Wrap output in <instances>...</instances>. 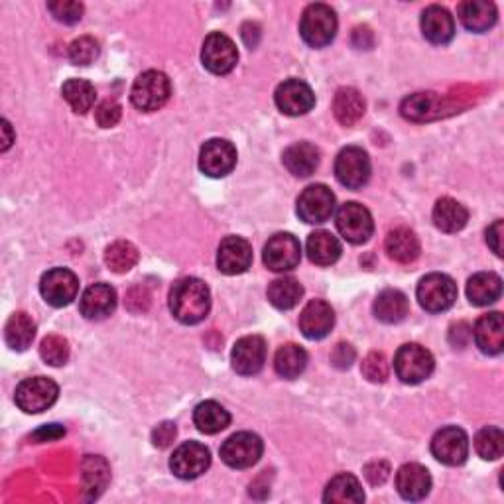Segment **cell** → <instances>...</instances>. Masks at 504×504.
Instances as JSON below:
<instances>
[{"label":"cell","mask_w":504,"mask_h":504,"mask_svg":"<svg viewBox=\"0 0 504 504\" xmlns=\"http://www.w3.org/2000/svg\"><path fill=\"white\" fill-rule=\"evenodd\" d=\"M265 451V443L252 431H239L221 446V459L233 469H248L256 465Z\"/></svg>","instance_id":"cell-8"},{"label":"cell","mask_w":504,"mask_h":504,"mask_svg":"<svg viewBox=\"0 0 504 504\" xmlns=\"http://www.w3.org/2000/svg\"><path fill=\"white\" fill-rule=\"evenodd\" d=\"M82 471H83V482L89 499H97L109 485V479H110L109 463L99 456H87L83 459Z\"/></svg>","instance_id":"cell-38"},{"label":"cell","mask_w":504,"mask_h":504,"mask_svg":"<svg viewBox=\"0 0 504 504\" xmlns=\"http://www.w3.org/2000/svg\"><path fill=\"white\" fill-rule=\"evenodd\" d=\"M431 453L443 465L457 467L469 457V438L457 426L441 428L431 439Z\"/></svg>","instance_id":"cell-11"},{"label":"cell","mask_w":504,"mask_h":504,"mask_svg":"<svg viewBox=\"0 0 504 504\" xmlns=\"http://www.w3.org/2000/svg\"><path fill=\"white\" fill-rule=\"evenodd\" d=\"M408 298L400 290H385L375 300V316L382 324H400L408 316Z\"/></svg>","instance_id":"cell-33"},{"label":"cell","mask_w":504,"mask_h":504,"mask_svg":"<svg viewBox=\"0 0 504 504\" xmlns=\"http://www.w3.org/2000/svg\"><path fill=\"white\" fill-rule=\"evenodd\" d=\"M176 423H171V421H164V423H160V426L154 430L152 433V441H154V446L156 448H168L171 441L176 439Z\"/></svg>","instance_id":"cell-50"},{"label":"cell","mask_w":504,"mask_h":504,"mask_svg":"<svg viewBox=\"0 0 504 504\" xmlns=\"http://www.w3.org/2000/svg\"><path fill=\"white\" fill-rule=\"evenodd\" d=\"M211 465V453L199 441H186L174 451L169 459V469L176 477L191 481L204 475Z\"/></svg>","instance_id":"cell-13"},{"label":"cell","mask_w":504,"mask_h":504,"mask_svg":"<svg viewBox=\"0 0 504 504\" xmlns=\"http://www.w3.org/2000/svg\"><path fill=\"white\" fill-rule=\"evenodd\" d=\"M99 56V44L91 36L77 38L75 42L69 46V59L75 65H89L93 64Z\"/></svg>","instance_id":"cell-44"},{"label":"cell","mask_w":504,"mask_h":504,"mask_svg":"<svg viewBox=\"0 0 504 504\" xmlns=\"http://www.w3.org/2000/svg\"><path fill=\"white\" fill-rule=\"evenodd\" d=\"M282 162H284L290 174H294L296 178H308L319 166V150L309 143L291 144L282 156Z\"/></svg>","instance_id":"cell-26"},{"label":"cell","mask_w":504,"mask_h":504,"mask_svg":"<svg viewBox=\"0 0 504 504\" xmlns=\"http://www.w3.org/2000/svg\"><path fill=\"white\" fill-rule=\"evenodd\" d=\"M416 296L423 309L430 311V314H441V311H448L456 304L457 284L451 276L433 272V274H428L420 280Z\"/></svg>","instance_id":"cell-4"},{"label":"cell","mask_w":504,"mask_h":504,"mask_svg":"<svg viewBox=\"0 0 504 504\" xmlns=\"http://www.w3.org/2000/svg\"><path fill=\"white\" fill-rule=\"evenodd\" d=\"M335 326V311L324 300H311L300 314V329L308 339L317 341L329 335Z\"/></svg>","instance_id":"cell-20"},{"label":"cell","mask_w":504,"mask_h":504,"mask_svg":"<svg viewBox=\"0 0 504 504\" xmlns=\"http://www.w3.org/2000/svg\"><path fill=\"white\" fill-rule=\"evenodd\" d=\"M59 396V387L52 378L34 377L26 378L16 387V406L26 414H39L56 404Z\"/></svg>","instance_id":"cell-6"},{"label":"cell","mask_w":504,"mask_h":504,"mask_svg":"<svg viewBox=\"0 0 504 504\" xmlns=\"http://www.w3.org/2000/svg\"><path fill=\"white\" fill-rule=\"evenodd\" d=\"M304 296V288L300 282L291 276H282L270 282L268 300L276 309H291L298 306V301Z\"/></svg>","instance_id":"cell-36"},{"label":"cell","mask_w":504,"mask_h":504,"mask_svg":"<svg viewBox=\"0 0 504 504\" xmlns=\"http://www.w3.org/2000/svg\"><path fill=\"white\" fill-rule=\"evenodd\" d=\"M262 258H265V265L272 272L294 270L301 260L300 240L290 233H278L274 237H270Z\"/></svg>","instance_id":"cell-16"},{"label":"cell","mask_w":504,"mask_h":504,"mask_svg":"<svg viewBox=\"0 0 504 504\" xmlns=\"http://www.w3.org/2000/svg\"><path fill=\"white\" fill-rule=\"evenodd\" d=\"M171 95V83L166 74L156 72V69H150L143 75H138V79L130 91V100L138 110H144V113H154L160 110Z\"/></svg>","instance_id":"cell-3"},{"label":"cell","mask_w":504,"mask_h":504,"mask_svg":"<svg viewBox=\"0 0 504 504\" xmlns=\"http://www.w3.org/2000/svg\"><path fill=\"white\" fill-rule=\"evenodd\" d=\"M39 291L49 306L65 308L77 298L79 278L67 268H52L42 276Z\"/></svg>","instance_id":"cell-15"},{"label":"cell","mask_w":504,"mask_h":504,"mask_svg":"<svg viewBox=\"0 0 504 504\" xmlns=\"http://www.w3.org/2000/svg\"><path fill=\"white\" fill-rule=\"evenodd\" d=\"M457 13L463 26L471 30V32H487V30L495 26L497 22V6L492 3H487V0H469V3H461Z\"/></svg>","instance_id":"cell-25"},{"label":"cell","mask_w":504,"mask_h":504,"mask_svg":"<svg viewBox=\"0 0 504 504\" xmlns=\"http://www.w3.org/2000/svg\"><path fill=\"white\" fill-rule=\"evenodd\" d=\"M233 369L243 377L258 375L266 362V341L260 335H247L239 339L230 352Z\"/></svg>","instance_id":"cell-18"},{"label":"cell","mask_w":504,"mask_h":504,"mask_svg":"<svg viewBox=\"0 0 504 504\" xmlns=\"http://www.w3.org/2000/svg\"><path fill=\"white\" fill-rule=\"evenodd\" d=\"M97 123L100 128H113L120 123V117H123V107H120L117 100H103L97 107Z\"/></svg>","instance_id":"cell-47"},{"label":"cell","mask_w":504,"mask_h":504,"mask_svg":"<svg viewBox=\"0 0 504 504\" xmlns=\"http://www.w3.org/2000/svg\"><path fill=\"white\" fill-rule=\"evenodd\" d=\"M62 95L77 115H85L87 110L93 109L97 99L95 87L85 82V79H69L62 87Z\"/></svg>","instance_id":"cell-39"},{"label":"cell","mask_w":504,"mask_h":504,"mask_svg":"<svg viewBox=\"0 0 504 504\" xmlns=\"http://www.w3.org/2000/svg\"><path fill=\"white\" fill-rule=\"evenodd\" d=\"M3 133H4V138H3V152H6V150L10 148V144H13V128H10L8 125V120H3Z\"/></svg>","instance_id":"cell-53"},{"label":"cell","mask_w":504,"mask_h":504,"mask_svg":"<svg viewBox=\"0 0 504 504\" xmlns=\"http://www.w3.org/2000/svg\"><path fill=\"white\" fill-rule=\"evenodd\" d=\"M341 243L329 230H316L308 239V256L317 266L335 265L341 256Z\"/></svg>","instance_id":"cell-32"},{"label":"cell","mask_w":504,"mask_h":504,"mask_svg":"<svg viewBox=\"0 0 504 504\" xmlns=\"http://www.w3.org/2000/svg\"><path fill=\"white\" fill-rule=\"evenodd\" d=\"M201 62H204L207 72L215 75L230 74L239 62L235 42L221 32L209 34L204 42V49H201Z\"/></svg>","instance_id":"cell-10"},{"label":"cell","mask_w":504,"mask_h":504,"mask_svg":"<svg viewBox=\"0 0 504 504\" xmlns=\"http://www.w3.org/2000/svg\"><path fill=\"white\" fill-rule=\"evenodd\" d=\"M365 109H367L365 99H362L357 89L343 87L337 91L334 100V113L343 126L357 125L362 115H365Z\"/></svg>","instance_id":"cell-30"},{"label":"cell","mask_w":504,"mask_h":504,"mask_svg":"<svg viewBox=\"0 0 504 504\" xmlns=\"http://www.w3.org/2000/svg\"><path fill=\"white\" fill-rule=\"evenodd\" d=\"M477 347L485 355H500L504 349V324L500 311H491V314L479 317L473 329Z\"/></svg>","instance_id":"cell-24"},{"label":"cell","mask_w":504,"mask_h":504,"mask_svg":"<svg viewBox=\"0 0 504 504\" xmlns=\"http://www.w3.org/2000/svg\"><path fill=\"white\" fill-rule=\"evenodd\" d=\"M502 294V280L495 272H479L467 282V298L473 306H491Z\"/></svg>","instance_id":"cell-27"},{"label":"cell","mask_w":504,"mask_h":504,"mask_svg":"<svg viewBox=\"0 0 504 504\" xmlns=\"http://www.w3.org/2000/svg\"><path fill=\"white\" fill-rule=\"evenodd\" d=\"M308 367V352L294 343L280 347L274 357V369L282 378H298Z\"/></svg>","instance_id":"cell-37"},{"label":"cell","mask_w":504,"mask_h":504,"mask_svg":"<svg viewBox=\"0 0 504 504\" xmlns=\"http://www.w3.org/2000/svg\"><path fill=\"white\" fill-rule=\"evenodd\" d=\"M237 166V148L225 138H211L201 146L199 169L209 178H225Z\"/></svg>","instance_id":"cell-14"},{"label":"cell","mask_w":504,"mask_h":504,"mask_svg":"<svg viewBox=\"0 0 504 504\" xmlns=\"http://www.w3.org/2000/svg\"><path fill=\"white\" fill-rule=\"evenodd\" d=\"M276 107L288 117H300L309 113L316 105V95L311 87L300 79H288L280 83L274 93Z\"/></svg>","instance_id":"cell-17"},{"label":"cell","mask_w":504,"mask_h":504,"mask_svg":"<svg viewBox=\"0 0 504 504\" xmlns=\"http://www.w3.org/2000/svg\"><path fill=\"white\" fill-rule=\"evenodd\" d=\"M138 262V250L128 240H117L105 250V265L109 270H113L115 274H125V272L133 270Z\"/></svg>","instance_id":"cell-40"},{"label":"cell","mask_w":504,"mask_h":504,"mask_svg":"<svg viewBox=\"0 0 504 504\" xmlns=\"http://www.w3.org/2000/svg\"><path fill=\"white\" fill-rule=\"evenodd\" d=\"M79 309H82L83 317L91 321H100L113 316L117 309V291L109 284H93L89 286L82 300H79Z\"/></svg>","instance_id":"cell-21"},{"label":"cell","mask_w":504,"mask_h":504,"mask_svg":"<svg viewBox=\"0 0 504 504\" xmlns=\"http://www.w3.org/2000/svg\"><path fill=\"white\" fill-rule=\"evenodd\" d=\"M475 449L485 461H497L504 453V433L500 428H482L475 438Z\"/></svg>","instance_id":"cell-41"},{"label":"cell","mask_w":504,"mask_h":504,"mask_svg":"<svg viewBox=\"0 0 504 504\" xmlns=\"http://www.w3.org/2000/svg\"><path fill=\"white\" fill-rule=\"evenodd\" d=\"M365 500L361 482L351 473H341V475L329 481V485L324 492V502L331 504H359Z\"/></svg>","instance_id":"cell-31"},{"label":"cell","mask_w":504,"mask_h":504,"mask_svg":"<svg viewBox=\"0 0 504 504\" xmlns=\"http://www.w3.org/2000/svg\"><path fill=\"white\" fill-rule=\"evenodd\" d=\"M252 265V247L243 237H227L217 250V266L227 276L247 272Z\"/></svg>","instance_id":"cell-19"},{"label":"cell","mask_w":504,"mask_h":504,"mask_svg":"<svg viewBox=\"0 0 504 504\" xmlns=\"http://www.w3.org/2000/svg\"><path fill=\"white\" fill-rule=\"evenodd\" d=\"M502 229H504V223L499 219L487 230V243L497 256H502Z\"/></svg>","instance_id":"cell-51"},{"label":"cell","mask_w":504,"mask_h":504,"mask_svg":"<svg viewBox=\"0 0 504 504\" xmlns=\"http://www.w3.org/2000/svg\"><path fill=\"white\" fill-rule=\"evenodd\" d=\"M387 252L392 260L400 262V265H412L420 256V240L412 233L410 229L398 227L390 230L387 237Z\"/></svg>","instance_id":"cell-29"},{"label":"cell","mask_w":504,"mask_h":504,"mask_svg":"<svg viewBox=\"0 0 504 504\" xmlns=\"http://www.w3.org/2000/svg\"><path fill=\"white\" fill-rule=\"evenodd\" d=\"M48 10L57 22L75 24L83 16V4L75 0H57V3H48Z\"/></svg>","instance_id":"cell-46"},{"label":"cell","mask_w":504,"mask_h":504,"mask_svg":"<svg viewBox=\"0 0 504 504\" xmlns=\"http://www.w3.org/2000/svg\"><path fill=\"white\" fill-rule=\"evenodd\" d=\"M421 34L431 44L443 46L456 36V22L443 6H428L421 14Z\"/></svg>","instance_id":"cell-23"},{"label":"cell","mask_w":504,"mask_h":504,"mask_svg":"<svg viewBox=\"0 0 504 504\" xmlns=\"http://www.w3.org/2000/svg\"><path fill=\"white\" fill-rule=\"evenodd\" d=\"M300 34L311 48H326L337 34V16L327 4H309L301 14Z\"/></svg>","instance_id":"cell-2"},{"label":"cell","mask_w":504,"mask_h":504,"mask_svg":"<svg viewBox=\"0 0 504 504\" xmlns=\"http://www.w3.org/2000/svg\"><path fill=\"white\" fill-rule=\"evenodd\" d=\"M388 473H390V465L387 461H375V463H369L365 467V477L370 482V485H382L388 479Z\"/></svg>","instance_id":"cell-49"},{"label":"cell","mask_w":504,"mask_h":504,"mask_svg":"<svg viewBox=\"0 0 504 504\" xmlns=\"http://www.w3.org/2000/svg\"><path fill=\"white\" fill-rule=\"evenodd\" d=\"M396 489L406 500L426 499L431 491L430 471L420 463H406L396 473Z\"/></svg>","instance_id":"cell-22"},{"label":"cell","mask_w":504,"mask_h":504,"mask_svg":"<svg viewBox=\"0 0 504 504\" xmlns=\"http://www.w3.org/2000/svg\"><path fill=\"white\" fill-rule=\"evenodd\" d=\"M433 107H436L433 93H416L402 103V115L410 120H426L430 118Z\"/></svg>","instance_id":"cell-42"},{"label":"cell","mask_w":504,"mask_h":504,"mask_svg":"<svg viewBox=\"0 0 504 504\" xmlns=\"http://www.w3.org/2000/svg\"><path fill=\"white\" fill-rule=\"evenodd\" d=\"M337 229L351 245H362L375 233V221L365 205L349 201L337 211Z\"/></svg>","instance_id":"cell-7"},{"label":"cell","mask_w":504,"mask_h":504,"mask_svg":"<svg viewBox=\"0 0 504 504\" xmlns=\"http://www.w3.org/2000/svg\"><path fill=\"white\" fill-rule=\"evenodd\" d=\"M335 176L341 186L361 189L370 179V158L359 146L343 148L335 160Z\"/></svg>","instance_id":"cell-9"},{"label":"cell","mask_w":504,"mask_h":504,"mask_svg":"<svg viewBox=\"0 0 504 504\" xmlns=\"http://www.w3.org/2000/svg\"><path fill=\"white\" fill-rule=\"evenodd\" d=\"M169 309L178 321L196 326L209 316L211 291L204 280L181 278L169 291Z\"/></svg>","instance_id":"cell-1"},{"label":"cell","mask_w":504,"mask_h":504,"mask_svg":"<svg viewBox=\"0 0 504 504\" xmlns=\"http://www.w3.org/2000/svg\"><path fill=\"white\" fill-rule=\"evenodd\" d=\"M335 211V196L327 186H309L298 197V215L309 225L326 223Z\"/></svg>","instance_id":"cell-12"},{"label":"cell","mask_w":504,"mask_h":504,"mask_svg":"<svg viewBox=\"0 0 504 504\" xmlns=\"http://www.w3.org/2000/svg\"><path fill=\"white\" fill-rule=\"evenodd\" d=\"M433 367H436V361H433L431 352L418 343L402 345L395 357L396 377L406 385H420V382L430 378Z\"/></svg>","instance_id":"cell-5"},{"label":"cell","mask_w":504,"mask_h":504,"mask_svg":"<svg viewBox=\"0 0 504 504\" xmlns=\"http://www.w3.org/2000/svg\"><path fill=\"white\" fill-rule=\"evenodd\" d=\"M36 337V324L24 311H16L10 316L4 327V339L6 345L14 351H26Z\"/></svg>","instance_id":"cell-35"},{"label":"cell","mask_w":504,"mask_h":504,"mask_svg":"<svg viewBox=\"0 0 504 504\" xmlns=\"http://www.w3.org/2000/svg\"><path fill=\"white\" fill-rule=\"evenodd\" d=\"M194 421L201 433L213 436V433L223 431L230 423V414L215 400H205L196 406Z\"/></svg>","instance_id":"cell-34"},{"label":"cell","mask_w":504,"mask_h":504,"mask_svg":"<svg viewBox=\"0 0 504 504\" xmlns=\"http://www.w3.org/2000/svg\"><path fill=\"white\" fill-rule=\"evenodd\" d=\"M39 355L52 367H62L69 359V345L64 337L48 335L39 345Z\"/></svg>","instance_id":"cell-43"},{"label":"cell","mask_w":504,"mask_h":504,"mask_svg":"<svg viewBox=\"0 0 504 504\" xmlns=\"http://www.w3.org/2000/svg\"><path fill=\"white\" fill-rule=\"evenodd\" d=\"M361 370H362V375H365V378L370 382H385L390 372L385 352L372 351L370 355H367V359L362 361Z\"/></svg>","instance_id":"cell-45"},{"label":"cell","mask_w":504,"mask_h":504,"mask_svg":"<svg viewBox=\"0 0 504 504\" xmlns=\"http://www.w3.org/2000/svg\"><path fill=\"white\" fill-rule=\"evenodd\" d=\"M355 349H352L349 343H339V345L331 352V362L337 369H349L352 365V361H355Z\"/></svg>","instance_id":"cell-48"},{"label":"cell","mask_w":504,"mask_h":504,"mask_svg":"<svg viewBox=\"0 0 504 504\" xmlns=\"http://www.w3.org/2000/svg\"><path fill=\"white\" fill-rule=\"evenodd\" d=\"M467 221L469 211L465 205H461L459 201L451 197H441L433 207V225L443 233H459L461 229H465Z\"/></svg>","instance_id":"cell-28"},{"label":"cell","mask_w":504,"mask_h":504,"mask_svg":"<svg viewBox=\"0 0 504 504\" xmlns=\"http://www.w3.org/2000/svg\"><path fill=\"white\" fill-rule=\"evenodd\" d=\"M62 436H65V430L62 426H57V423H49V426H46V428H39L32 438L36 441H52Z\"/></svg>","instance_id":"cell-52"}]
</instances>
